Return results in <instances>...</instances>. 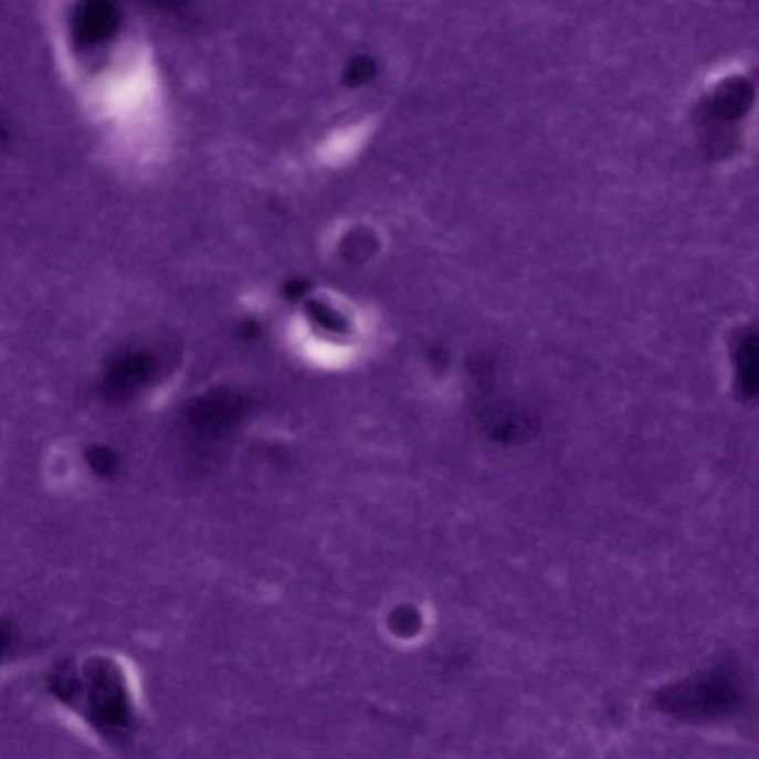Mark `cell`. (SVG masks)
Returning a JSON list of instances; mask_svg holds the SVG:
<instances>
[{
  "label": "cell",
  "mask_w": 759,
  "mask_h": 759,
  "mask_svg": "<svg viewBox=\"0 0 759 759\" xmlns=\"http://www.w3.org/2000/svg\"><path fill=\"white\" fill-rule=\"evenodd\" d=\"M737 389L741 397L753 398L758 392V340L753 329L737 334L735 346Z\"/></svg>",
  "instance_id": "cell-2"
},
{
  "label": "cell",
  "mask_w": 759,
  "mask_h": 759,
  "mask_svg": "<svg viewBox=\"0 0 759 759\" xmlns=\"http://www.w3.org/2000/svg\"><path fill=\"white\" fill-rule=\"evenodd\" d=\"M6 644V635L0 632V652H2V645Z\"/></svg>",
  "instance_id": "cell-3"
},
{
  "label": "cell",
  "mask_w": 759,
  "mask_h": 759,
  "mask_svg": "<svg viewBox=\"0 0 759 759\" xmlns=\"http://www.w3.org/2000/svg\"><path fill=\"white\" fill-rule=\"evenodd\" d=\"M752 95L749 82L741 77H730L715 89L709 104V115L717 119L719 125L735 123L748 112Z\"/></svg>",
  "instance_id": "cell-1"
}]
</instances>
